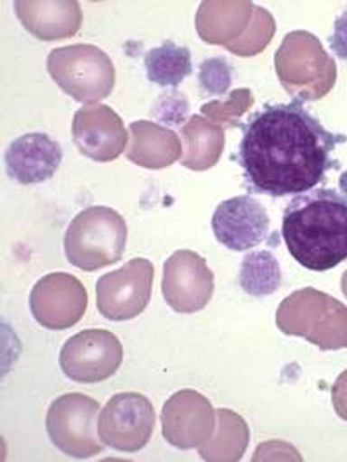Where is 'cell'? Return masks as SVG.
I'll return each instance as SVG.
<instances>
[{"instance_id":"cell-13","label":"cell","mask_w":347,"mask_h":462,"mask_svg":"<svg viewBox=\"0 0 347 462\" xmlns=\"http://www.w3.org/2000/svg\"><path fill=\"white\" fill-rule=\"evenodd\" d=\"M71 134L80 154L98 163L117 160L129 141L122 118L111 107L103 105L79 109L73 116Z\"/></svg>"},{"instance_id":"cell-6","label":"cell","mask_w":347,"mask_h":462,"mask_svg":"<svg viewBox=\"0 0 347 462\" xmlns=\"http://www.w3.org/2000/svg\"><path fill=\"white\" fill-rule=\"evenodd\" d=\"M47 69L52 80L79 103H99L115 87V66L108 54L90 43L51 51Z\"/></svg>"},{"instance_id":"cell-20","label":"cell","mask_w":347,"mask_h":462,"mask_svg":"<svg viewBox=\"0 0 347 462\" xmlns=\"http://www.w3.org/2000/svg\"><path fill=\"white\" fill-rule=\"evenodd\" d=\"M184 154L181 163L186 169L202 170L214 167L224 149V130L217 124H209L202 116H192L181 130Z\"/></svg>"},{"instance_id":"cell-26","label":"cell","mask_w":347,"mask_h":462,"mask_svg":"<svg viewBox=\"0 0 347 462\" xmlns=\"http://www.w3.org/2000/svg\"><path fill=\"white\" fill-rule=\"evenodd\" d=\"M188 111H190L188 99L181 92L173 90V92L164 94L156 101V105L152 109V115L156 120H160L167 125H181V124H184V120L188 116Z\"/></svg>"},{"instance_id":"cell-11","label":"cell","mask_w":347,"mask_h":462,"mask_svg":"<svg viewBox=\"0 0 347 462\" xmlns=\"http://www.w3.org/2000/svg\"><path fill=\"white\" fill-rule=\"evenodd\" d=\"M162 293L175 312L195 314L212 300L214 273L198 253L179 250L164 265Z\"/></svg>"},{"instance_id":"cell-24","label":"cell","mask_w":347,"mask_h":462,"mask_svg":"<svg viewBox=\"0 0 347 462\" xmlns=\"http://www.w3.org/2000/svg\"><path fill=\"white\" fill-rule=\"evenodd\" d=\"M275 32V22L273 16L264 11V9H254V18L250 23V33L252 35H245L243 39H239V42L231 47V51L239 56H254L258 54L260 49H264Z\"/></svg>"},{"instance_id":"cell-16","label":"cell","mask_w":347,"mask_h":462,"mask_svg":"<svg viewBox=\"0 0 347 462\" xmlns=\"http://www.w3.org/2000/svg\"><path fill=\"white\" fill-rule=\"evenodd\" d=\"M7 175L23 186L41 184L54 177L63 162L61 144L47 134L33 132L14 139L4 156Z\"/></svg>"},{"instance_id":"cell-4","label":"cell","mask_w":347,"mask_h":462,"mask_svg":"<svg viewBox=\"0 0 347 462\" xmlns=\"http://www.w3.org/2000/svg\"><path fill=\"white\" fill-rule=\"evenodd\" d=\"M278 329L305 337L322 350L347 348V307L314 288L286 296L277 312Z\"/></svg>"},{"instance_id":"cell-7","label":"cell","mask_w":347,"mask_h":462,"mask_svg":"<svg viewBox=\"0 0 347 462\" xmlns=\"http://www.w3.org/2000/svg\"><path fill=\"white\" fill-rule=\"evenodd\" d=\"M99 402L82 393H66L54 400L45 420L52 445L75 459L101 454L105 443L99 439Z\"/></svg>"},{"instance_id":"cell-14","label":"cell","mask_w":347,"mask_h":462,"mask_svg":"<svg viewBox=\"0 0 347 462\" xmlns=\"http://www.w3.org/2000/svg\"><path fill=\"white\" fill-rule=\"evenodd\" d=\"M269 215L252 196H237L222 201L212 215L217 241L231 252H247L266 241Z\"/></svg>"},{"instance_id":"cell-27","label":"cell","mask_w":347,"mask_h":462,"mask_svg":"<svg viewBox=\"0 0 347 462\" xmlns=\"http://www.w3.org/2000/svg\"><path fill=\"white\" fill-rule=\"evenodd\" d=\"M330 47L337 58L347 61V11H344L333 23V33L330 37Z\"/></svg>"},{"instance_id":"cell-25","label":"cell","mask_w":347,"mask_h":462,"mask_svg":"<svg viewBox=\"0 0 347 462\" xmlns=\"http://www.w3.org/2000/svg\"><path fill=\"white\" fill-rule=\"evenodd\" d=\"M198 82L202 90L209 96H226L233 82L231 64L224 58L205 60L198 69Z\"/></svg>"},{"instance_id":"cell-2","label":"cell","mask_w":347,"mask_h":462,"mask_svg":"<svg viewBox=\"0 0 347 462\" xmlns=\"http://www.w3.org/2000/svg\"><path fill=\"white\" fill-rule=\"evenodd\" d=\"M282 236L305 269L325 273L347 260V198L333 189L309 190L285 208Z\"/></svg>"},{"instance_id":"cell-30","label":"cell","mask_w":347,"mask_h":462,"mask_svg":"<svg viewBox=\"0 0 347 462\" xmlns=\"http://www.w3.org/2000/svg\"><path fill=\"white\" fill-rule=\"evenodd\" d=\"M341 188L346 190L347 194V173H344V175H342V179H341Z\"/></svg>"},{"instance_id":"cell-5","label":"cell","mask_w":347,"mask_h":462,"mask_svg":"<svg viewBox=\"0 0 347 462\" xmlns=\"http://www.w3.org/2000/svg\"><path fill=\"white\" fill-rule=\"evenodd\" d=\"M275 63L283 88L299 101H316L335 85V61L309 32L286 33Z\"/></svg>"},{"instance_id":"cell-29","label":"cell","mask_w":347,"mask_h":462,"mask_svg":"<svg viewBox=\"0 0 347 462\" xmlns=\"http://www.w3.org/2000/svg\"><path fill=\"white\" fill-rule=\"evenodd\" d=\"M341 286H342V293H344V296L347 298V271L344 273V275H342V282H341Z\"/></svg>"},{"instance_id":"cell-15","label":"cell","mask_w":347,"mask_h":462,"mask_svg":"<svg viewBox=\"0 0 347 462\" xmlns=\"http://www.w3.org/2000/svg\"><path fill=\"white\" fill-rule=\"evenodd\" d=\"M214 409L211 402L193 390L177 392L164 405V437L175 448H200L214 433Z\"/></svg>"},{"instance_id":"cell-19","label":"cell","mask_w":347,"mask_h":462,"mask_svg":"<svg viewBox=\"0 0 347 462\" xmlns=\"http://www.w3.org/2000/svg\"><path fill=\"white\" fill-rule=\"evenodd\" d=\"M254 9V4L249 2H203L196 16L198 33L205 42L222 43L231 51L252 23Z\"/></svg>"},{"instance_id":"cell-17","label":"cell","mask_w":347,"mask_h":462,"mask_svg":"<svg viewBox=\"0 0 347 462\" xmlns=\"http://www.w3.org/2000/svg\"><path fill=\"white\" fill-rule=\"evenodd\" d=\"M14 11L24 30L37 39L52 42L73 37L82 23L79 2H16Z\"/></svg>"},{"instance_id":"cell-28","label":"cell","mask_w":347,"mask_h":462,"mask_svg":"<svg viewBox=\"0 0 347 462\" xmlns=\"http://www.w3.org/2000/svg\"><path fill=\"white\" fill-rule=\"evenodd\" d=\"M333 407L337 414L347 420V371L339 376L333 386Z\"/></svg>"},{"instance_id":"cell-9","label":"cell","mask_w":347,"mask_h":462,"mask_svg":"<svg viewBox=\"0 0 347 462\" xmlns=\"http://www.w3.org/2000/svg\"><path fill=\"white\" fill-rule=\"evenodd\" d=\"M155 420L153 403L145 395L117 393L99 412V439L118 452H139L152 440Z\"/></svg>"},{"instance_id":"cell-22","label":"cell","mask_w":347,"mask_h":462,"mask_svg":"<svg viewBox=\"0 0 347 462\" xmlns=\"http://www.w3.org/2000/svg\"><path fill=\"white\" fill-rule=\"evenodd\" d=\"M239 286L250 296L262 298L275 293L282 284V271L271 252L249 253L239 267Z\"/></svg>"},{"instance_id":"cell-10","label":"cell","mask_w":347,"mask_h":462,"mask_svg":"<svg viewBox=\"0 0 347 462\" xmlns=\"http://www.w3.org/2000/svg\"><path fill=\"white\" fill-rule=\"evenodd\" d=\"M122 360L120 339L105 329H86L70 337L60 352V365L66 378L86 384L111 378Z\"/></svg>"},{"instance_id":"cell-8","label":"cell","mask_w":347,"mask_h":462,"mask_svg":"<svg viewBox=\"0 0 347 462\" xmlns=\"http://www.w3.org/2000/svg\"><path fill=\"white\" fill-rule=\"evenodd\" d=\"M155 269L146 258H132L118 271L105 273L96 284V305L108 320H130L141 316L152 298Z\"/></svg>"},{"instance_id":"cell-21","label":"cell","mask_w":347,"mask_h":462,"mask_svg":"<svg viewBox=\"0 0 347 462\" xmlns=\"http://www.w3.org/2000/svg\"><path fill=\"white\" fill-rule=\"evenodd\" d=\"M145 68L148 80L153 84L177 87L193 73L192 52L184 45L167 41L146 52Z\"/></svg>"},{"instance_id":"cell-3","label":"cell","mask_w":347,"mask_h":462,"mask_svg":"<svg viewBox=\"0 0 347 462\" xmlns=\"http://www.w3.org/2000/svg\"><path fill=\"white\" fill-rule=\"evenodd\" d=\"M126 246V218L108 207H89L66 229V258L71 265L86 273L117 263L122 260Z\"/></svg>"},{"instance_id":"cell-1","label":"cell","mask_w":347,"mask_h":462,"mask_svg":"<svg viewBox=\"0 0 347 462\" xmlns=\"http://www.w3.org/2000/svg\"><path fill=\"white\" fill-rule=\"evenodd\" d=\"M243 126L235 154L250 192L283 198L314 189L339 163L332 152L346 143L332 134L303 103L267 105Z\"/></svg>"},{"instance_id":"cell-23","label":"cell","mask_w":347,"mask_h":462,"mask_svg":"<svg viewBox=\"0 0 347 462\" xmlns=\"http://www.w3.org/2000/svg\"><path fill=\"white\" fill-rule=\"evenodd\" d=\"M220 420L219 437L226 440L217 441L212 445L200 447V454L207 461H239L249 443V430L245 420L231 411H217Z\"/></svg>"},{"instance_id":"cell-12","label":"cell","mask_w":347,"mask_h":462,"mask_svg":"<svg viewBox=\"0 0 347 462\" xmlns=\"http://www.w3.org/2000/svg\"><path fill=\"white\" fill-rule=\"evenodd\" d=\"M86 309V288L70 273H47L37 281L30 293L32 316L51 331H63L75 326Z\"/></svg>"},{"instance_id":"cell-18","label":"cell","mask_w":347,"mask_h":462,"mask_svg":"<svg viewBox=\"0 0 347 462\" xmlns=\"http://www.w3.org/2000/svg\"><path fill=\"white\" fill-rule=\"evenodd\" d=\"M132 144L127 158L145 169H165L183 158L181 139L173 130L153 122H134L129 126Z\"/></svg>"}]
</instances>
